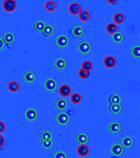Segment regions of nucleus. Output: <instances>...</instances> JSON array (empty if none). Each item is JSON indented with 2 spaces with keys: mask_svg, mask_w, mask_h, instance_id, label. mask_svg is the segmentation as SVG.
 <instances>
[{
  "mask_svg": "<svg viewBox=\"0 0 140 158\" xmlns=\"http://www.w3.org/2000/svg\"><path fill=\"white\" fill-rule=\"evenodd\" d=\"M3 8L8 13H13L17 9V3L15 0H4Z\"/></svg>",
  "mask_w": 140,
  "mask_h": 158,
  "instance_id": "f257e3e1",
  "label": "nucleus"
},
{
  "mask_svg": "<svg viewBox=\"0 0 140 158\" xmlns=\"http://www.w3.org/2000/svg\"><path fill=\"white\" fill-rule=\"evenodd\" d=\"M77 49L80 54H87L91 51V45L87 41H82L81 43H79Z\"/></svg>",
  "mask_w": 140,
  "mask_h": 158,
  "instance_id": "f03ea898",
  "label": "nucleus"
},
{
  "mask_svg": "<svg viewBox=\"0 0 140 158\" xmlns=\"http://www.w3.org/2000/svg\"><path fill=\"white\" fill-rule=\"evenodd\" d=\"M45 88L49 91H53L55 90V88L57 87V82L53 78H49L45 81Z\"/></svg>",
  "mask_w": 140,
  "mask_h": 158,
  "instance_id": "7ed1b4c3",
  "label": "nucleus"
},
{
  "mask_svg": "<svg viewBox=\"0 0 140 158\" xmlns=\"http://www.w3.org/2000/svg\"><path fill=\"white\" fill-rule=\"evenodd\" d=\"M68 11L72 15H77L82 11L81 5L77 3H72L68 6Z\"/></svg>",
  "mask_w": 140,
  "mask_h": 158,
  "instance_id": "20e7f679",
  "label": "nucleus"
},
{
  "mask_svg": "<svg viewBox=\"0 0 140 158\" xmlns=\"http://www.w3.org/2000/svg\"><path fill=\"white\" fill-rule=\"evenodd\" d=\"M25 118L28 121H34L37 118V112L34 109H28L25 112Z\"/></svg>",
  "mask_w": 140,
  "mask_h": 158,
  "instance_id": "39448f33",
  "label": "nucleus"
},
{
  "mask_svg": "<svg viewBox=\"0 0 140 158\" xmlns=\"http://www.w3.org/2000/svg\"><path fill=\"white\" fill-rule=\"evenodd\" d=\"M77 152L80 157H87L89 152H90V149L88 147V146H87L86 144H82L79 145L77 148Z\"/></svg>",
  "mask_w": 140,
  "mask_h": 158,
  "instance_id": "423d86ee",
  "label": "nucleus"
},
{
  "mask_svg": "<svg viewBox=\"0 0 140 158\" xmlns=\"http://www.w3.org/2000/svg\"><path fill=\"white\" fill-rule=\"evenodd\" d=\"M59 93L63 97H68L71 94V87L67 84H63L59 87Z\"/></svg>",
  "mask_w": 140,
  "mask_h": 158,
  "instance_id": "0eeeda50",
  "label": "nucleus"
},
{
  "mask_svg": "<svg viewBox=\"0 0 140 158\" xmlns=\"http://www.w3.org/2000/svg\"><path fill=\"white\" fill-rule=\"evenodd\" d=\"M56 44L59 47L64 48L68 45V38L64 35H61L57 37L56 39Z\"/></svg>",
  "mask_w": 140,
  "mask_h": 158,
  "instance_id": "6e6552de",
  "label": "nucleus"
},
{
  "mask_svg": "<svg viewBox=\"0 0 140 158\" xmlns=\"http://www.w3.org/2000/svg\"><path fill=\"white\" fill-rule=\"evenodd\" d=\"M103 63H104L105 66L107 68H112L116 64V59H115V57L110 55V56H107V57L105 58Z\"/></svg>",
  "mask_w": 140,
  "mask_h": 158,
  "instance_id": "1a4fd4ad",
  "label": "nucleus"
},
{
  "mask_svg": "<svg viewBox=\"0 0 140 158\" xmlns=\"http://www.w3.org/2000/svg\"><path fill=\"white\" fill-rule=\"evenodd\" d=\"M110 152L114 156H116V157L122 155L123 152H124L122 145L119 144V143H115L114 145H112V147L110 148Z\"/></svg>",
  "mask_w": 140,
  "mask_h": 158,
  "instance_id": "9d476101",
  "label": "nucleus"
},
{
  "mask_svg": "<svg viewBox=\"0 0 140 158\" xmlns=\"http://www.w3.org/2000/svg\"><path fill=\"white\" fill-rule=\"evenodd\" d=\"M57 122L59 123L60 125H65L69 121V116L66 113H59L57 115Z\"/></svg>",
  "mask_w": 140,
  "mask_h": 158,
  "instance_id": "9b49d317",
  "label": "nucleus"
},
{
  "mask_svg": "<svg viewBox=\"0 0 140 158\" xmlns=\"http://www.w3.org/2000/svg\"><path fill=\"white\" fill-rule=\"evenodd\" d=\"M24 79L27 82H29V83H32L33 81H35V80H36L35 72H32V71H27L24 75Z\"/></svg>",
  "mask_w": 140,
  "mask_h": 158,
  "instance_id": "f8f14e48",
  "label": "nucleus"
},
{
  "mask_svg": "<svg viewBox=\"0 0 140 158\" xmlns=\"http://www.w3.org/2000/svg\"><path fill=\"white\" fill-rule=\"evenodd\" d=\"M66 61L63 59H58L55 60L54 62V67L57 68L58 70H63L66 68Z\"/></svg>",
  "mask_w": 140,
  "mask_h": 158,
  "instance_id": "ddd939ff",
  "label": "nucleus"
},
{
  "mask_svg": "<svg viewBox=\"0 0 140 158\" xmlns=\"http://www.w3.org/2000/svg\"><path fill=\"white\" fill-rule=\"evenodd\" d=\"M77 141L80 145L86 144L88 142V136L84 133H81L77 136Z\"/></svg>",
  "mask_w": 140,
  "mask_h": 158,
  "instance_id": "4468645a",
  "label": "nucleus"
},
{
  "mask_svg": "<svg viewBox=\"0 0 140 158\" xmlns=\"http://www.w3.org/2000/svg\"><path fill=\"white\" fill-rule=\"evenodd\" d=\"M15 40V36L13 33H11V32H7V33H5L4 36V39H3V41L5 43H7V44H12L13 42Z\"/></svg>",
  "mask_w": 140,
  "mask_h": 158,
  "instance_id": "2eb2a0df",
  "label": "nucleus"
},
{
  "mask_svg": "<svg viewBox=\"0 0 140 158\" xmlns=\"http://www.w3.org/2000/svg\"><path fill=\"white\" fill-rule=\"evenodd\" d=\"M121 129V126L118 122H113L110 125V131L112 133H118Z\"/></svg>",
  "mask_w": 140,
  "mask_h": 158,
  "instance_id": "dca6fc26",
  "label": "nucleus"
},
{
  "mask_svg": "<svg viewBox=\"0 0 140 158\" xmlns=\"http://www.w3.org/2000/svg\"><path fill=\"white\" fill-rule=\"evenodd\" d=\"M42 33L44 34V36H50L53 35V33H54V28L53 27L50 25V24H47V25H45V27H44V29H43V31H42Z\"/></svg>",
  "mask_w": 140,
  "mask_h": 158,
  "instance_id": "f3484780",
  "label": "nucleus"
},
{
  "mask_svg": "<svg viewBox=\"0 0 140 158\" xmlns=\"http://www.w3.org/2000/svg\"><path fill=\"white\" fill-rule=\"evenodd\" d=\"M122 145L126 148L131 147L133 146V139H132L131 137H129V136L125 137L122 139Z\"/></svg>",
  "mask_w": 140,
  "mask_h": 158,
  "instance_id": "a211bd4d",
  "label": "nucleus"
},
{
  "mask_svg": "<svg viewBox=\"0 0 140 158\" xmlns=\"http://www.w3.org/2000/svg\"><path fill=\"white\" fill-rule=\"evenodd\" d=\"M113 20L115 24H122L124 22H125V16L123 15L122 13H118L115 14V16H114Z\"/></svg>",
  "mask_w": 140,
  "mask_h": 158,
  "instance_id": "6ab92c4d",
  "label": "nucleus"
},
{
  "mask_svg": "<svg viewBox=\"0 0 140 158\" xmlns=\"http://www.w3.org/2000/svg\"><path fill=\"white\" fill-rule=\"evenodd\" d=\"M8 90L10 91L11 92H17V91L19 90L20 86H19V84H18L17 81H13L9 82L8 85Z\"/></svg>",
  "mask_w": 140,
  "mask_h": 158,
  "instance_id": "aec40b11",
  "label": "nucleus"
},
{
  "mask_svg": "<svg viewBox=\"0 0 140 158\" xmlns=\"http://www.w3.org/2000/svg\"><path fill=\"white\" fill-rule=\"evenodd\" d=\"M56 106L60 110H65V109L67 108L68 103H67V101H66L65 99H59L56 101Z\"/></svg>",
  "mask_w": 140,
  "mask_h": 158,
  "instance_id": "412c9836",
  "label": "nucleus"
},
{
  "mask_svg": "<svg viewBox=\"0 0 140 158\" xmlns=\"http://www.w3.org/2000/svg\"><path fill=\"white\" fill-rule=\"evenodd\" d=\"M106 31H107L108 33L113 35V34H115V32H117V31H118L117 25L114 22L109 23L108 25L106 26Z\"/></svg>",
  "mask_w": 140,
  "mask_h": 158,
  "instance_id": "4be33fe9",
  "label": "nucleus"
},
{
  "mask_svg": "<svg viewBox=\"0 0 140 158\" xmlns=\"http://www.w3.org/2000/svg\"><path fill=\"white\" fill-rule=\"evenodd\" d=\"M110 104H120V102H121V96L120 95H118V94H113V95H111L110 96Z\"/></svg>",
  "mask_w": 140,
  "mask_h": 158,
  "instance_id": "5701e85b",
  "label": "nucleus"
},
{
  "mask_svg": "<svg viewBox=\"0 0 140 158\" xmlns=\"http://www.w3.org/2000/svg\"><path fill=\"white\" fill-rule=\"evenodd\" d=\"M57 8V5L55 4V2L50 0L45 4V9L49 12H54V10Z\"/></svg>",
  "mask_w": 140,
  "mask_h": 158,
  "instance_id": "b1692460",
  "label": "nucleus"
},
{
  "mask_svg": "<svg viewBox=\"0 0 140 158\" xmlns=\"http://www.w3.org/2000/svg\"><path fill=\"white\" fill-rule=\"evenodd\" d=\"M84 33V31L82 29V27H79V26H76L72 29V34L73 36H76V37H81Z\"/></svg>",
  "mask_w": 140,
  "mask_h": 158,
  "instance_id": "393cba45",
  "label": "nucleus"
},
{
  "mask_svg": "<svg viewBox=\"0 0 140 158\" xmlns=\"http://www.w3.org/2000/svg\"><path fill=\"white\" fill-rule=\"evenodd\" d=\"M79 15V18L80 20H82V22H87L89 19H90V13L89 12H87L86 10H83V11H81L80 13L78 14Z\"/></svg>",
  "mask_w": 140,
  "mask_h": 158,
  "instance_id": "a878e982",
  "label": "nucleus"
},
{
  "mask_svg": "<svg viewBox=\"0 0 140 158\" xmlns=\"http://www.w3.org/2000/svg\"><path fill=\"white\" fill-rule=\"evenodd\" d=\"M110 110L112 114H117L121 111V105L120 104H112L110 106Z\"/></svg>",
  "mask_w": 140,
  "mask_h": 158,
  "instance_id": "bb28decb",
  "label": "nucleus"
},
{
  "mask_svg": "<svg viewBox=\"0 0 140 158\" xmlns=\"http://www.w3.org/2000/svg\"><path fill=\"white\" fill-rule=\"evenodd\" d=\"M124 39V36L121 32H115L112 35V40L115 43H120Z\"/></svg>",
  "mask_w": 140,
  "mask_h": 158,
  "instance_id": "cd10ccee",
  "label": "nucleus"
},
{
  "mask_svg": "<svg viewBox=\"0 0 140 158\" xmlns=\"http://www.w3.org/2000/svg\"><path fill=\"white\" fill-rule=\"evenodd\" d=\"M45 26V23L43 21H37L35 25H34V28L36 30V32H42L44 27Z\"/></svg>",
  "mask_w": 140,
  "mask_h": 158,
  "instance_id": "c85d7f7f",
  "label": "nucleus"
},
{
  "mask_svg": "<svg viewBox=\"0 0 140 158\" xmlns=\"http://www.w3.org/2000/svg\"><path fill=\"white\" fill-rule=\"evenodd\" d=\"M71 101L73 104H79L82 101V96L80 94L78 93H73L72 96H71Z\"/></svg>",
  "mask_w": 140,
  "mask_h": 158,
  "instance_id": "c756f323",
  "label": "nucleus"
},
{
  "mask_svg": "<svg viewBox=\"0 0 140 158\" xmlns=\"http://www.w3.org/2000/svg\"><path fill=\"white\" fill-rule=\"evenodd\" d=\"M132 55L136 59H140V45H135L132 48Z\"/></svg>",
  "mask_w": 140,
  "mask_h": 158,
  "instance_id": "7c9ffc66",
  "label": "nucleus"
},
{
  "mask_svg": "<svg viewBox=\"0 0 140 158\" xmlns=\"http://www.w3.org/2000/svg\"><path fill=\"white\" fill-rule=\"evenodd\" d=\"M92 68H93V64L89 60H86V61H84L83 63H82V68L88 71V72L91 71L92 69Z\"/></svg>",
  "mask_w": 140,
  "mask_h": 158,
  "instance_id": "2f4dec72",
  "label": "nucleus"
},
{
  "mask_svg": "<svg viewBox=\"0 0 140 158\" xmlns=\"http://www.w3.org/2000/svg\"><path fill=\"white\" fill-rule=\"evenodd\" d=\"M54 144V142L52 139H49V140H43L41 142V145L42 147L45 148V149H50L53 147Z\"/></svg>",
  "mask_w": 140,
  "mask_h": 158,
  "instance_id": "473e14b6",
  "label": "nucleus"
},
{
  "mask_svg": "<svg viewBox=\"0 0 140 158\" xmlns=\"http://www.w3.org/2000/svg\"><path fill=\"white\" fill-rule=\"evenodd\" d=\"M52 133L49 131H44L41 134V140H49V139H52Z\"/></svg>",
  "mask_w": 140,
  "mask_h": 158,
  "instance_id": "72a5a7b5",
  "label": "nucleus"
},
{
  "mask_svg": "<svg viewBox=\"0 0 140 158\" xmlns=\"http://www.w3.org/2000/svg\"><path fill=\"white\" fill-rule=\"evenodd\" d=\"M78 76L82 79H86V78L89 77V72L82 68V69H80L78 71Z\"/></svg>",
  "mask_w": 140,
  "mask_h": 158,
  "instance_id": "f704fd0d",
  "label": "nucleus"
},
{
  "mask_svg": "<svg viewBox=\"0 0 140 158\" xmlns=\"http://www.w3.org/2000/svg\"><path fill=\"white\" fill-rule=\"evenodd\" d=\"M54 158H67V155L63 152H57L54 154Z\"/></svg>",
  "mask_w": 140,
  "mask_h": 158,
  "instance_id": "c9c22d12",
  "label": "nucleus"
},
{
  "mask_svg": "<svg viewBox=\"0 0 140 158\" xmlns=\"http://www.w3.org/2000/svg\"><path fill=\"white\" fill-rule=\"evenodd\" d=\"M5 129H6V125H5L4 123L3 122V121H0V133H4Z\"/></svg>",
  "mask_w": 140,
  "mask_h": 158,
  "instance_id": "e433bc0d",
  "label": "nucleus"
},
{
  "mask_svg": "<svg viewBox=\"0 0 140 158\" xmlns=\"http://www.w3.org/2000/svg\"><path fill=\"white\" fill-rule=\"evenodd\" d=\"M4 143H5L4 138L0 134V148H1V147H3L4 146Z\"/></svg>",
  "mask_w": 140,
  "mask_h": 158,
  "instance_id": "4c0bfd02",
  "label": "nucleus"
},
{
  "mask_svg": "<svg viewBox=\"0 0 140 158\" xmlns=\"http://www.w3.org/2000/svg\"><path fill=\"white\" fill-rule=\"evenodd\" d=\"M4 47V41L0 38V50H3Z\"/></svg>",
  "mask_w": 140,
  "mask_h": 158,
  "instance_id": "58836bf2",
  "label": "nucleus"
},
{
  "mask_svg": "<svg viewBox=\"0 0 140 158\" xmlns=\"http://www.w3.org/2000/svg\"><path fill=\"white\" fill-rule=\"evenodd\" d=\"M107 1H108L109 4H115L118 2V0H107Z\"/></svg>",
  "mask_w": 140,
  "mask_h": 158,
  "instance_id": "ea45409f",
  "label": "nucleus"
}]
</instances>
